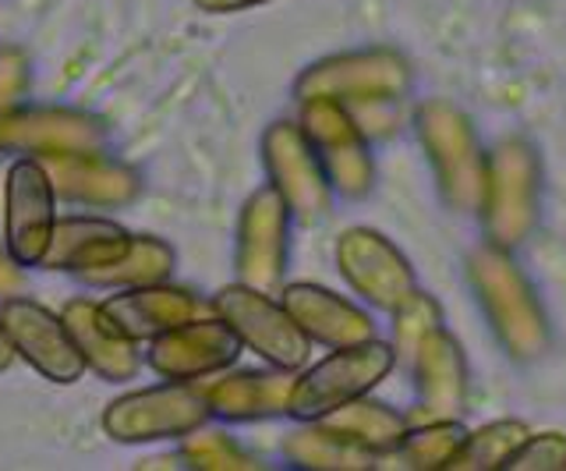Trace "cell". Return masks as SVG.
I'll return each mask as SVG.
<instances>
[{
	"label": "cell",
	"mask_w": 566,
	"mask_h": 471,
	"mask_svg": "<svg viewBox=\"0 0 566 471\" xmlns=\"http://www.w3.org/2000/svg\"><path fill=\"white\" fill-rule=\"evenodd\" d=\"M318 422H329L333 429H340L358 447L376 453L379 461L403 440L407 426H411L400 411L382 405V400H368V394L350 400V405H344V408H336L326 418H318Z\"/></svg>",
	"instance_id": "obj_25"
},
{
	"label": "cell",
	"mask_w": 566,
	"mask_h": 471,
	"mask_svg": "<svg viewBox=\"0 0 566 471\" xmlns=\"http://www.w3.org/2000/svg\"><path fill=\"white\" fill-rule=\"evenodd\" d=\"M191 4L206 14H234V11H252L262 4H273V0H191Z\"/></svg>",
	"instance_id": "obj_32"
},
{
	"label": "cell",
	"mask_w": 566,
	"mask_h": 471,
	"mask_svg": "<svg viewBox=\"0 0 566 471\" xmlns=\"http://www.w3.org/2000/svg\"><path fill=\"white\" fill-rule=\"evenodd\" d=\"M394 362H397V347L376 337L361 344L333 347V355L294 376L287 415L297 418V422H318V418L333 415L336 408L376 390L389 376V369H394Z\"/></svg>",
	"instance_id": "obj_2"
},
{
	"label": "cell",
	"mask_w": 566,
	"mask_h": 471,
	"mask_svg": "<svg viewBox=\"0 0 566 471\" xmlns=\"http://www.w3.org/2000/svg\"><path fill=\"white\" fill-rule=\"evenodd\" d=\"M301 132L308 135V143L323 164L329 188L344 199H361L368 196L376 167L365 146V132L358 125V117L344 107L340 100H305L301 103Z\"/></svg>",
	"instance_id": "obj_5"
},
{
	"label": "cell",
	"mask_w": 566,
	"mask_h": 471,
	"mask_svg": "<svg viewBox=\"0 0 566 471\" xmlns=\"http://www.w3.org/2000/svg\"><path fill=\"white\" fill-rule=\"evenodd\" d=\"M43 164L46 178L53 185V196L64 206H82V209H124L138 199L142 181L138 174L103 156V149H82V153H50L35 156Z\"/></svg>",
	"instance_id": "obj_14"
},
{
	"label": "cell",
	"mask_w": 566,
	"mask_h": 471,
	"mask_svg": "<svg viewBox=\"0 0 566 471\" xmlns=\"http://www.w3.org/2000/svg\"><path fill=\"white\" fill-rule=\"evenodd\" d=\"M53 223H57V196L43 164L35 156H18L4 181V245L25 270L43 263Z\"/></svg>",
	"instance_id": "obj_12"
},
{
	"label": "cell",
	"mask_w": 566,
	"mask_h": 471,
	"mask_svg": "<svg viewBox=\"0 0 566 471\" xmlns=\"http://www.w3.org/2000/svg\"><path fill=\"white\" fill-rule=\"evenodd\" d=\"M415 373H418V408L407 418L411 426L439 422V418H460L468 405V365L460 355L457 341L447 329H432L415 352Z\"/></svg>",
	"instance_id": "obj_18"
},
{
	"label": "cell",
	"mask_w": 566,
	"mask_h": 471,
	"mask_svg": "<svg viewBox=\"0 0 566 471\" xmlns=\"http://www.w3.org/2000/svg\"><path fill=\"white\" fill-rule=\"evenodd\" d=\"M291 220H294L291 209L273 185L248 196L238 220V252H234L241 284H252L270 294L283 284L287 255H291Z\"/></svg>",
	"instance_id": "obj_10"
},
{
	"label": "cell",
	"mask_w": 566,
	"mask_h": 471,
	"mask_svg": "<svg viewBox=\"0 0 566 471\" xmlns=\"http://www.w3.org/2000/svg\"><path fill=\"white\" fill-rule=\"evenodd\" d=\"M336 266L354 294H361L368 305L382 312H397L418 291L415 270L403 252L386 241L379 231L368 227H350L336 241Z\"/></svg>",
	"instance_id": "obj_13"
},
{
	"label": "cell",
	"mask_w": 566,
	"mask_h": 471,
	"mask_svg": "<svg viewBox=\"0 0 566 471\" xmlns=\"http://www.w3.org/2000/svg\"><path fill=\"white\" fill-rule=\"evenodd\" d=\"M244 352V344L238 334L230 329L217 312H206V316L181 323L149 341L146 365L159 379H174V383H202L209 376H217L238 362Z\"/></svg>",
	"instance_id": "obj_11"
},
{
	"label": "cell",
	"mask_w": 566,
	"mask_h": 471,
	"mask_svg": "<svg viewBox=\"0 0 566 471\" xmlns=\"http://www.w3.org/2000/svg\"><path fill=\"white\" fill-rule=\"evenodd\" d=\"M174 266H177V252L170 241L156 234H128V245L114 259H106L103 266L78 273V281L103 291H128V287L170 281Z\"/></svg>",
	"instance_id": "obj_23"
},
{
	"label": "cell",
	"mask_w": 566,
	"mask_h": 471,
	"mask_svg": "<svg viewBox=\"0 0 566 471\" xmlns=\"http://www.w3.org/2000/svg\"><path fill=\"white\" fill-rule=\"evenodd\" d=\"M283 458L305 471H368L379 464L376 453L358 447L329 422H301V429L283 440Z\"/></svg>",
	"instance_id": "obj_24"
},
{
	"label": "cell",
	"mask_w": 566,
	"mask_h": 471,
	"mask_svg": "<svg viewBox=\"0 0 566 471\" xmlns=\"http://www.w3.org/2000/svg\"><path fill=\"white\" fill-rule=\"evenodd\" d=\"M407 90V67L386 50H361V54H336L301 72L294 82L297 103L305 100H340L344 107L365 103H394Z\"/></svg>",
	"instance_id": "obj_6"
},
{
	"label": "cell",
	"mask_w": 566,
	"mask_h": 471,
	"mask_svg": "<svg viewBox=\"0 0 566 471\" xmlns=\"http://www.w3.org/2000/svg\"><path fill=\"white\" fill-rule=\"evenodd\" d=\"M482 209H485L492 245L510 249L524 241L538 213V174H535V153H531V146L506 143L495 149V156L485 167Z\"/></svg>",
	"instance_id": "obj_9"
},
{
	"label": "cell",
	"mask_w": 566,
	"mask_h": 471,
	"mask_svg": "<svg viewBox=\"0 0 566 471\" xmlns=\"http://www.w3.org/2000/svg\"><path fill=\"white\" fill-rule=\"evenodd\" d=\"M209 308L234 329L238 341L255 352L265 365L276 369L301 373L308 365L312 341L305 337V329L294 323V316L283 302H273L270 291H259L252 284H227L217 291V299L209 302Z\"/></svg>",
	"instance_id": "obj_3"
},
{
	"label": "cell",
	"mask_w": 566,
	"mask_h": 471,
	"mask_svg": "<svg viewBox=\"0 0 566 471\" xmlns=\"http://www.w3.org/2000/svg\"><path fill=\"white\" fill-rule=\"evenodd\" d=\"M14 358H18V355H14V347H11V337H8V329L0 326V373H8Z\"/></svg>",
	"instance_id": "obj_33"
},
{
	"label": "cell",
	"mask_w": 566,
	"mask_h": 471,
	"mask_svg": "<svg viewBox=\"0 0 566 471\" xmlns=\"http://www.w3.org/2000/svg\"><path fill=\"white\" fill-rule=\"evenodd\" d=\"M566 468V436L563 432H538L510 453L503 471H556Z\"/></svg>",
	"instance_id": "obj_29"
},
{
	"label": "cell",
	"mask_w": 566,
	"mask_h": 471,
	"mask_svg": "<svg viewBox=\"0 0 566 471\" xmlns=\"http://www.w3.org/2000/svg\"><path fill=\"white\" fill-rule=\"evenodd\" d=\"M294 376L287 369H238L217 373V379L206 383L209 408L223 422H262V418L287 415V400Z\"/></svg>",
	"instance_id": "obj_21"
},
{
	"label": "cell",
	"mask_w": 566,
	"mask_h": 471,
	"mask_svg": "<svg viewBox=\"0 0 566 471\" xmlns=\"http://www.w3.org/2000/svg\"><path fill=\"white\" fill-rule=\"evenodd\" d=\"M262 164H265V174H270V185L280 191V199L287 202L294 220L315 223L326 217L333 188L308 143V135L301 132L297 121H276V125L265 128Z\"/></svg>",
	"instance_id": "obj_7"
},
{
	"label": "cell",
	"mask_w": 566,
	"mask_h": 471,
	"mask_svg": "<svg viewBox=\"0 0 566 471\" xmlns=\"http://www.w3.org/2000/svg\"><path fill=\"white\" fill-rule=\"evenodd\" d=\"M283 308L291 312L294 323L305 329V337L312 344H323V347H347V344H361L376 337V323L365 308H358L354 302L340 299L318 284H287L280 294Z\"/></svg>",
	"instance_id": "obj_20"
},
{
	"label": "cell",
	"mask_w": 566,
	"mask_h": 471,
	"mask_svg": "<svg viewBox=\"0 0 566 471\" xmlns=\"http://www.w3.org/2000/svg\"><path fill=\"white\" fill-rule=\"evenodd\" d=\"M99 308L106 312V320H111L124 337H132L138 344H149L153 337L167 334V329L212 312L202 305L199 294H191L188 287H177L170 281L114 291L111 299L99 302Z\"/></svg>",
	"instance_id": "obj_17"
},
{
	"label": "cell",
	"mask_w": 566,
	"mask_h": 471,
	"mask_svg": "<svg viewBox=\"0 0 566 471\" xmlns=\"http://www.w3.org/2000/svg\"><path fill=\"white\" fill-rule=\"evenodd\" d=\"M468 270L478 294H482V305L489 308L495 334L510 347V355L517 358L542 355L545 316L535 302V291L521 276V270L510 263V255L500 245H485L471 255Z\"/></svg>",
	"instance_id": "obj_4"
},
{
	"label": "cell",
	"mask_w": 566,
	"mask_h": 471,
	"mask_svg": "<svg viewBox=\"0 0 566 471\" xmlns=\"http://www.w3.org/2000/svg\"><path fill=\"white\" fill-rule=\"evenodd\" d=\"M71 341H75L85 369H93L103 383H128L146 365L138 352V341L124 337L120 329L106 320V312L93 299H71L61 312Z\"/></svg>",
	"instance_id": "obj_19"
},
{
	"label": "cell",
	"mask_w": 566,
	"mask_h": 471,
	"mask_svg": "<svg viewBox=\"0 0 566 471\" xmlns=\"http://www.w3.org/2000/svg\"><path fill=\"white\" fill-rule=\"evenodd\" d=\"M468 429L460 426V418H439V422H421L407 426L403 440L386 453V461H394V468H415V471H432L447 468L457 447L464 443Z\"/></svg>",
	"instance_id": "obj_26"
},
{
	"label": "cell",
	"mask_w": 566,
	"mask_h": 471,
	"mask_svg": "<svg viewBox=\"0 0 566 471\" xmlns=\"http://www.w3.org/2000/svg\"><path fill=\"white\" fill-rule=\"evenodd\" d=\"M212 418L206 383H174L132 390L103 408L99 426L114 443H164L185 440Z\"/></svg>",
	"instance_id": "obj_1"
},
{
	"label": "cell",
	"mask_w": 566,
	"mask_h": 471,
	"mask_svg": "<svg viewBox=\"0 0 566 471\" xmlns=\"http://www.w3.org/2000/svg\"><path fill=\"white\" fill-rule=\"evenodd\" d=\"M128 245V231L106 217H61L53 223L50 245L40 270L53 273H85L103 266Z\"/></svg>",
	"instance_id": "obj_22"
},
{
	"label": "cell",
	"mask_w": 566,
	"mask_h": 471,
	"mask_svg": "<svg viewBox=\"0 0 566 471\" xmlns=\"http://www.w3.org/2000/svg\"><path fill=\"white\" fill-rule=\"evenodd\" d=\"M421 138L432 149L439 170V188L453 206L468 209L482 199L485 191V164L478 156L474 132L468 117L447 107V103H429L421 111Z\"/></svg>",
	"instance_id": "obj_15"
},
{
	"label": "cell",
	"mask_w": 566,
	"mask_h": 471,
	"mask_svg": "<svg viewBox=\"0 0 566 471\" xmlns=\"http://www.w3.org/2000/svg\"><path fill=\"white\" fill-rule=\"evenodd\" d=\"M181 464L191 471H252L259 461L248 453L234 436L220 429H195L181 440Z\"/></svg>",
	"instance_id": "obj_28"
},
{
	"label": "cell",
	"mask_w": 566,
	"mask_h": 471,
	"mask_svg": "<svg viewBox=\"0 0 566 471\" xmlns=\"http://www.w3.org/2000/svg\"><path fill=\"white\" fill-rule=\"evenodd\" d=\"M0 326L8 329L14 355L57 387H71L88 373L64 320L35 299L11 294L0 302Z\"/></svg>",
	"instance_id": "obj_8"
},
{
	"label": "cell",
	"mask_w": 566,
	"mask_h": 471,
	"mask_svg": "<svg viewBox=\"0 0 566 471\" xmlns=\"http://www.w3.org/2000/svg\"><path fill=\"white\" fill-rule=\"evenodd\" d=\"M29 82H32L29 57L18 46H0V128L25 103Z\"/></svg>",
	"instance_id": "obj_30"
},
{
	"label": "cell",
	"mask_w": 566,
	"mask_h": 471,
	"mask_svg": "<svg viewBox=\"0 0 566 471\" xmlns=\"http://www.w3.org/2000/svg\"><path fill=\"white\" fill-rule=\"evenodd\" d=\"M103 121L75 107H29L22 103L0 128V153L18 156H50V153H82L103 149Z\"/></svg>",
	"instance_id": "obj_16"
},
{
	"label": "cell",
	"mask_w": 566,
	"mask_h": 471,
	"mask_svg": "<svg viewBox=\"0 0 566 471\" xmlns=\"http://www.w3.org/2000/svg\"><path fill=\"white\" fill-rule=\"evenodd\" d=\"M527 436H531L527 426L517 422V418H506V422H489L478 432L464 436V443L457 447L447 471H492V468H503L510 453L517 450Z\"/></svg>",
	"instance_id": "obj_27"
},
{
	"label": "cell",
	"mask_w": 566,
	"mask_h": 471,
	"mask_svg": "<svg viewBox=\"0 0 566 471\" xmlns=\"http://www.w3.org/2000/svg\"><path fill=\"white\" fill-rule=\"evenodd\" d=\"M25 291V266L8 252V245L0 241V302L11 299V294Z\"/></svg>",
	"instance_id": "obj_31"
}]
</instances>
